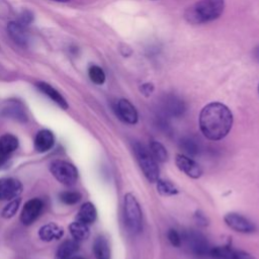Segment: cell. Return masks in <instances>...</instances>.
<instances>
[{
  "label": "cell",
  "mask_w": 259,
  "mask_h": 259,
  "mask_svg": "<svg viewBox=\"0 0 259 259\" xmlns=\"http://www.w3.org/2000/svg\"><path fill=\"white\" fill-rule=\"evenodd\" d=\"M233 125V113L221 102L206 104L199 114V128L202 135L210 141L224 139Z\"/></svg>",
  "instance_id": "cell-1"
},
{
  "label": "cell",
  "mask_w": 259,
  "mask_h": 259,
  "mask_svg": "<svg viewBox=\"0 0 259 259\" xmlns=\"http://www.w3.org/2000/svg\"><path fill=\"white\" fill-rule=\"evenodd\" d=\"M224 7V0H199L185 10L184 17L192 24L209 22L221 16Z\"/></svg>",
  "instance_id": "cell-2"
},
{
  "label": "cell",
  "mask_w": 259,
  "mask_h": 259,
  "mask_svg": "<svg viewBox=\"0 0 259 259\" xmlns=\"http://www.w3.org/2000/svg\"><path fill=\"white\" fill-rule=\"evenodd\" d=\"M137 162L149 182H156L159 179L158 162L152 156L150 151L141 143L135 142L133 145Z\"/></svg>",
  "instance_id": "cell-3"
},
{
  "label": "cell",
  "mask_w": 259,
  "mask_h": 259,
  "mask_svg": "<svg viewBox=\"0 0 259 259\" xmlns=\"http://www.w3.org/2000/svg\"><path fill=\"white\" fill-rule=\"evenodd\" d=\"M124 223L127 230L133 234H138L143 229V214L141 206L132 193H126L123 199Z\"/></svg>",
  "instance_id": "cell-4"
},
{
  "label": "cell",
  "mask_w": 259,
  "mask_h": 259,
  "mask_svg": "<svg viewBox=\"0 0 259 259\" xmlns=\"http://www.w3.org/2000/svg\"><path fill=\"white\" fill-rule=\"evenodd\" d=\"M50 171L53 176L62 184L73 185L78 179L77 168L64 160H54L50 164Z\"/></svg>",
  "instance_id": "cell-5"
},
{
  "label": "cell",
  "mask_w": 259,
  "mask_h": 259,
  "mask_svg": "<svg viewBox=\"0 0 259 259\" xmlns=\"http://www.w3.org/2000/svg\"><path fill=\"white\" fill-rule=\"evenodd\" d=\"M185 242L186 246L195 256L204 257L209 255L210 246L206 238L199 232L195 230H189L183 233L182 242Z\"/></svg>",
  "instance_id": "cell-6"
},
{
  "label": "cell",
  "mask_w": 259,
  "mask_h": 259,
  "mask_svg": "<svg viewBox=\"0 0 259 259\" xmlns=\"http://www.w3.org/2000/svg\"><path fill=\"white\" fill-rule=\"evenodd\" d=\"M224 221L229 228L232 230L243 233L251 234L256 231L255 224L250 221L248 218L238 213V212H229L224 217Z\"/></svg>",
  "instance_id": "cell-7"
},
{
  "label": "cell",
  "mask_w": 259,
  "mask_h": 259,
  "mask_svg": "<svg viewBox=\"0 0 259 259\" xmlns=\"http://www.w3.org/2000/svg\"><path fill=\"white\" fill-rule=\"evenodd\" d=\"M209 256L212 259H256L250 253L232 248L230 246L211 247Z\"/></svg>",
  "instance_id": "cell-8"
},
{
  "label": "cell",
  "mask_w": 259,
  "mask_h": 259,
  "mask_svg": "<svg viewBox=\"0 0 259 259\" xmlns=\"http://www.w3.org/2000/svg\"><path fill=\"white\" fill-rule=\"evenodd\" d=\"M42 207L44 203L39 198H31L27 200L24 203L20 213L21 223L25 226L31 225L39 217Z\"/></svg>",
  "instance_id": "cell-9"
},
{
  "label": "cell",
  "mask_w": 259,
  "mask_h": 259,
  "mask_svg": "<svg viewBox=\"0 0 259 259\" xmlns=\"http://www.w3.org/2000/svg\"><path fill=\"white\" fill-rule=\"evenodd\" d=\"M21 182L15 178H0V200H11L22 192Z\"/></svg>",
  "instance_id": "cell-10"
},
{
  "label": "cell",
  "mask_w": 259,
  "mask_h": 259,
  "mask_svg": "<svg viewBox=\"0 0 259 259\" xmlns=\"http://www.w3.org/2000/svg\"><path fill=\"white\" fill-rule=\"evenodd\" d=\"M175 164L179 170H181L191 178L197 179L202 175V169L199 164L184 154L176 155Z\"/></svg>",
  "instance_id": "cell-11"
},
{
  "label": "cell",
  "mask_w": 259,
  "mask_h": 259,
  "mask_svg": "<svg viewBox=\"0 0 259 259\" xmlns=\"http://www.w3.org/2000/svg\"><path fill=\"white\" fill-rule=\"evenodd\" d=\"M116 112L118 117L128 124H136L138 121L137 109L127 99L121 98L117 101Z\"/></svg>",
  "instance_id": "cell-12"
},
{
  "label": "cell",
  "mask_w": 259,
  "mask_h": 259,
  "mask_svg": "<svg viewBox=\"0 0 259 259\" xmlns=\"http://www.w3.org/2000/svg\"><path fill=\"white\" fill-rule=\"evenodd\" d=\"M1 112L4 116L13 118L18 121H26L27 114L25 112L24 106L21 102L17 100H8L1 109Z\"/></svg>",
  "instance_id": "cell-13"
},
{
  "label": "cell",
  "mask_w": 259,
  "mask_h": 259,
  "mask_svg": "<svg viewBox=\"0 0 259 259\" xmlns=\"http://www.w3.org/2000/svg\"><path fill=\"white\" fill-rule=\"evenodd\" d=\"M7 31L11 39L19 47H26L28 44V32L25 25L18 21H11L7 25Z\"/></svg>",
  "instance_id": "cell-14"
},
{
  "label": "cell",
  "mask_w": 259,
  "mask_h": 259,
  "mask_svg": "<svg viewBox=\"0 0 259 259\" xmlns=\"http://www.w3.org/2000/svg\"><path fill=\"white\" fill-rule=\"evenodd\" d=\"M55 144V136L49 130H41L37 132L34 139V148L38 153L48 152Z\"/></svg>",
  "instance_id": "cell-15"
},
{
  "label": "cell",
  "mask_w": 259,
  "mask_h": 259,
  "mask_svg": "<svg viewBox=\"0 0 259 259\" xmlns=\"http://www.w3.org/2000/svg\"><path fill=\"white\" fill-rule=\"evenodd\" d=\"M63 228L55 223L46 224L38 230V237L44 242H52L55 240H59L63 237Z\"/></svg>",
  "instance_id": "cell-16"
},
{
  "label": "cell",
  "mask_w": 259,
  "mask_h": 259,
  "mask_svg": "<svg viewBox=\"0 0 259 259\" xmlns=\"http://www.w3.org/2000/svg\"><path fill=\"white\" fill-rule=\"evenodd\" d=\"M37 88L44 93L46 94L48 97H50L55 103H57L61 108L63 109H67L68 108V103L66 101V99L63 97V95L57 90L55 89L52 85L46 83V82H38L36 83Z\"/></svg>",
  "instance_id": "cell-17"
},
{
  "label": "cell",
  "mask_w": 259,
  "mask_h": 259,
  "mask_svg": "<svg viewBox=\"0 0 259 259\" xmlns=\"http://www.w3.org/2000/svg\"><path fill=\"white\" fill-rule=\"evenodd\" d=\"M179 147L182 152L188 157H195L200 152V144L194 137H183L179 142Z\"/></svg>",
  "instance_id": "cell-18"
},
{
  "label": "cell",
  "mask_w": 259,
  "mask_h": 259,
  "mask_svg": "<svg viewBox=\"0 0 259 259\" xmlns=\"http://www.w3.org/2000/svg\"><path fill=\"white\" fill-rule=\"evenodd\" d=\"M93 253L96 259H110V247L104 236H98L93 242Z\"/></svg>",
  "instance_id": "cell-19"
},
{
  "label": "cell",
  "mask_w": 259,
  "mask_h": 259,
  "mask_svg": "<svg viewBox=\"0 0 259 259\" xmlns=\"http://www.w3.org/2000/svg\"><path fill=\"white\" fill-rule=\"evenodd\" d=\"M79 250V243L76 240H67L60 245L56 252L55 259H68L74 256Z\"/></svg>",
  "instance_id": "cell-20"
},
{
  "label": "cell",
  "mask_w": 259,
  "mask_h": 259,
  "mask_svg": "<svg viewBox=\"0 0 259 259\" xmlns=\"http://www.w3.org/2000/svg\"><path fill=\"white\" fill-rule=\"evenodd\" d=\"M96 218H97V211L94 204L91 202L83 203L76 217L77 221H80L87 225L94 223Z\"/></svg>",
  "instance_id": "cell-21"
},
{
  "label": "cell",
  "mask_w": 259,
  "mask_h": 259,
  "mask_svg": "<svg viewBox=\"0 0 259 259\" xmlns=\"http://www.w3.org/2000/svg\"><path fill=\"white\" fill-rule=\"evenodd\" d=\"M69 231L76 241H84L88 239L90 235L89 227L87 224H84L80 221H75L69 225Z\"/></svg>",
  "instance_id": "cell-22"
},
{
  "label": "cell",
  "mask_w": 259,
  "mask_h": 259,
  "mask_svg": "<svg viewBox=\"0 0 259 259\" xmlns=\"http://www.w3.org/2000/svg\"><path fill=\"white\" fill-rule=\"evenodd\" d=\"M18 148V139L11 134H5L0 138V151L8 156Z\"/></svg>",
  "instance_id": "cell-23"
},
{
  "label": "cell",
  "mask_w": 259,
  "mask_h": 259,
  "mask_svg": "<svg viewBox=\"0 0 259 259\" xmlns=\"http://www.w3.org/2000/svg\"><path fill=\"white\" fill-rule=\"evenodd\" d=\"M149 151L157 162L164 163L168 160V152L165 147L158 141L152 140L149 144Z\"/></svg>",
  "instance_id": "cell-24"
},
{
  "label": "cell",
  "mask_w": 259,
  "mask_h": 259,
  "mask_svg": "<svg viewBox=\"0 0 259 259\" xmlns=\"http://www.w3.org/2000/svg\"><path fill=\"white\" fill-rule=\"evenodd\" d=\"M165 110L172 116H180L183 114L185 107L181 100L172 97L165 102Z\"/></svg>",
  "instance_id": "cell-25"
},
{
  "label": "cell",
  "mask_w": 259,
  "mask_h": 259,
  "mask_svg": "<svg viewBox=\"0 0 259 259\" xmlns=\"http://www.w3.org/2000/svg\"><path fill=\"white\" fill-rule=\"evenodd\" d=\"M157 190L163 196H172L179 192L178 188L170 181L164 179H158L157 181Z\"/></svg>",
  "instance_id": "cell-26"
},
{
  "label": "cell",
  "mask_w": 259,
  "mask_h": 259,
  "mask_svg": "<svg viewBox=\"0 0 259 259\" xmlns=\"http://www.w3.org/2000/svg\"><path fill=\"white\" fill-rule=\"evenodd\" d=\"M88 75H89L91 81L97 85H101L105 81V74H104L103 70L98 66H95V65L90 66V68L88 70Z\"/></svg>",
  "instance_id": "cell-27"
},
{
  "label": "cell",
  "mask_w": 259,
  "mask_h": 259,
  "mask_svg": "<svg viewBox=\"0 0 259 259\" xmlns=\"http://www.w3.org/2000/svg\"><path fill=\"white\" fill-rule=\"evenodd\" d=\"M20 202H21V199L18 198V197L14 198V199H11L10 202H8V203L4 206V208L2 209V212H1L2 217H3L4 219H10V218L14 217V214H15L16 211L18 210V207H19Z\"/></svg>",
  "instance_id": "cell-28"
},
{
  "label": "cell",
  "mask_w": 259,
  "mask_h": 259,
  "mask_svg": "<svg viewBox=\"0 0 259 259\" xmlns=\"http://www.w3.org/2000/svg\"><path fill=\"white\" fill-rule=\"evenodd\" d=\"M82 198V195L78 191H63L60 193V200L65 204H76Z\"/></svg>",
  "instance_id": "cell-29"
},
{
  "label": "cell",
  "mask_w": 259,
  "mask_h": 259,
  "mask_svg": "<svg viewBox=\"0 0 259 259\" xmlns=\"http://www.w3.org/2000/svg\"><path fill=\"white\" fill-rule=\"evenodd\" d=\"M167 238L172 246L178 248L182 244V237L175 229H170L167 233Z\"/></svg>",
  "instance_id": "cell-30"
},
{
  "label": "cell",
  "mask_w": 259,
  "mask_h": 259,
  "mask_svg": "<svg viewBox=\"0 0 259 259\" xmlns=\"http://www.w3.org/2000/svg\"><path fill=\"white\" fill-rule=\"evenodd\" d=\"M32 14L29 12V11H23L21 14H20V16H19V20H18V22H20L21 24H23V25H27V24H29L31 21H32Z\"/></svg>",
  "instance_id": "cell-31"
},
{
  "label": "cell",
  "mask_w": 259,
  "mask_h": 259,
  "mask_svg": "<svg viewBox=\"0 0 259 259\" xmlns=\"http://www.w3.org/2000/svg\"><path fill=\"white\" fill-rule=\"evenodd\" d=\"M154 91V85L152 83H144L141 86V92L145 96H149Z\"/></svg>",
  "instance_id": "cell-32"
},
{
  "label": "cell",
  "mask_w": 259,
  "mask_h": 259,
  "mask_svg": "<svg viewBox=\"0 0 259 259\" xmlns=\"http://www.w3.org/2000/svg\"><path fill=\"white\" fill-rule=\"evenodd\" d=\"M195 217L197 218V221H198L199 223H201V222H203V223H206V219H205V217H204L202 213H200L199 211H197V212H196ZM206 224H207V223H206Z\"/></svg>",
  "instance_id": "cell-33"
},
{
  "label": "cell",
  "mask_w": 259,
  "mask_h": 259,
  "mask_svg": "<svg viewBox=\"0 0 259 259\" xmlns=\"http://www.w3.org/2000/svg\"><path fill=\"white\" fill-rule=\"evenodd\" d=\"M7 157L8 156H6V155H4L1 151H0V166L1 165H3L5 162H6V160H7Z\"/></svg>",
  "instance_id": "cell-34"
},
{
  "label": "cell",
  "mask_w": 259,
  "mask_h": 259,
  "mask_svg": "<svg viewBox=\"0 0 259 259\" xmlns=\"http://www.w3.org/2000/svg\"><path fill=\"white\" fill-rule=\"evenodd\" d=\"M254 58L259 62V46L256 47L254 50Z\"/></svg>",
  "instance_id": "cell-35"
},
{
  "label": "cell",
  "mask_w": 259,
  "mask_h": 259,
  "mask_svg": "<svg viewBox=\"0 0 259 259\" xmlns=\"http://www.w3.org/2000/svg\"><path fill=\"white\" fill-rule=\"evenodd\" d=\"M68 259H84L83 257H81V256H72V257H70V258H68Z\"/></svg>",
  "instance_id": "cell-36"
},
{
  "label": "cell",
  "mask_w": 259,
  "mask_h": 259,
  "mask_svg": "<svg viewBox=\"0 0 259 259\" xmlns=\"http://www.w3.org/2000/svg\"><path fill=\"white\" fill-rule=\"evenodd\" d=\"M53 1H57V2H67V1H70V0H53Z\"/></svg>",
  "instance_id": "cell-37"
},
{
  "label": "cell",
  "mask_w": 259,
  "mask_h": 259,
  "mask_svg": "<svg viewBox=\"0 0 259 259\" xmlns=\"http://www.w3.org/2000/svg\"><path fill=\"white\" fill-rule=\"evenodd\" d=\"M258 92H259V85H258Z\"/></svg>",
  "instance_id": "cell-38"
}]
</instances>
